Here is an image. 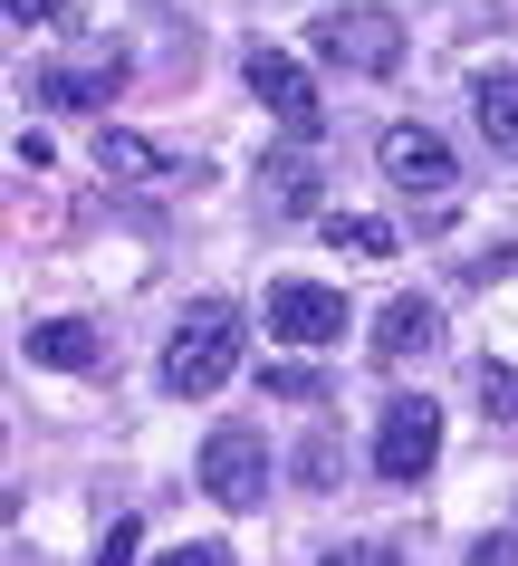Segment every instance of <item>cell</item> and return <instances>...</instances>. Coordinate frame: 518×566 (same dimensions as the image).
Segmentation results:
<instances>
[{
	"mask_svg": "<svg viewBox=\"0 0 518 566\" xmlns=\"http://www.w3.org/2000/svg\"><path fill=\"white\" fill-rule=\"evenodd\" d=\"M260 182H269V192H278L288 211H317V164H307V145L269 154V164H260Z\"/></svg>",
	"mask_w": 518,
	"mask_h": 566,
	"instance_id": "13",
	"label": "cell"
},
{
	"mask_svg": "<svg viewBox=\"0 0 518 566\" xmlns=\"http://www.w3.org/2000/svg\"><path fill=\"white\" fill-rule=\"evenodd\" d=\"M471 566H518V528H499V537H480V547H471Z\"/></svg>",
	"mask_w": 518,
	"mask_h": 566,
	"instance_id": "20",
	"label": "cell"
},
{
	"mask_svg": "<svg viewBox=\"0 0 518 566\" xmlns=\"http://www.w3.org/2000/svg\"><path fill=\"white\" fill-rule=\"evenodd\" d=\"M432 461H442V403H432V394L384 403V422H374V471L394 480V490H413Z\"/></svg>",
	"mask_w": 518,
	"mask_h": 566,
	"instance_id": "4",
	"label": "cell"
},
{
	"mask_svg": "<svg viewBox=\"0 0 518 566\" xmlns=\"http://www.w3.org/2000/svg\"><path fill=\"white\" fill-rule=\"evenodd\" d=\"M336 471H346L336 432H307V451H298V480H307V490H336Z\"/></svg>",
	"mask_w": 518,
	"mask_h": 566,
	"instance_id": "16",
	"label": "cell"
},
{
	"mask_svg": "<svg viewBox=\"0 0 518 566\" xmlns=\"http://www.w3.org/2000/svg\"><path fill=\"white\" fill-rule=\"evenodd\" d=\"M269 336L278 346H336L346 336V298L327 279H278L269 289Z\"/></svg>",
	"mask_w": 518,
	"mask_h": 566,
	"instance_id": "7",
	"label": "cell"
},
{
	"mask_svg": "<svg viewBox=\"0 0 518 566\" xmlns=\"http://www.w3.org/2000/svg\"><path fill=\"white\" fill-rule=\"evenodd\" d=\"M49 20H67V0H10V30H49Z\"/></svg>",
	"mask_w": 518,
	"mask_h": 566,
	"instance_id": "19",
	"label": "cell"
},
{
	"mask_svg": "<svg viewBox=\"0 0 518 566\" xmlns=\"http://www.w3.org/2000/svg\"><path fill=\"white\" fill-rule=\"evenodd\" d=\"M480 413L489 422H518V365H480Z\"/></svg>",
	"mask_w": 518,
	"mask_h": 566,
	"instance_id": "17",
	"label": "cell"
},
{
	"mask_svg": "<svg viewBox=\"0 0 518 566\" xmlns=\"http://www.w3.org/2000/svg\"><path fill=\"white\" fill-rule=\"evenodd\" d=\"M116 87H125V49H106V39H96L87 59L39 67V77H30V96H39V106H106Z\"/></svg>",
	"mask_w": 518,
	"mask_h": 566,
	"instance_id": "8",
	"label": "cell"
},
{
	"mask_svg": "<svg viewBox=\"0 0 518 566\" xmlns=\"http://www.w3.org/2000/svg\"><path fill=\"white\" fill-rule=\"evenodd\" d=\"M317 59H336V67H356V77H394L403 67V20L394 10H327L317 20Z\"/></svg>",
	"mask_w": 518,
	"mask_h": 566,
	"instance_id": "3",
	"label": "cell"
},
{
	"mask_svg": "<svg viewBox=\"0 0 518 566\" xmlns=\"http://www.w3.org/2000/svg\"><path fill=\"white\" fill-rule=\"evenodd\" d=\"M96 174H116V182H154V174H173V154L145 145V135H125V125H96Z\"/></svg>",
	"mask_w": 518,
	"mask_h": 566,
	"instance_id": "12",
	"label": "cell"
},
{
	"mask_svg": "<svg viewBox=\"0 0 518 566\" xmlns=\"http://www.w3.org/2000/svg\"><path fill=\"white\" fill-rule=\"evenodd\" d=\"M135 547H145V528H135V518H116V528H106V547H96V566H135Z\"/></svg>",
	"mask_w": 518,
	"mask_h": 566,
	"instance_id": "18",
	"label": "cell"
},
{
	"mask_svg": "<svg viewBox=\"0 0 518 566\" xmlns=\"http://www.w3.org/2000/svg\"><path fill=\"white\" fill-rule=\"evenodd\" d=\"M269 442H260V432H250V422H221L212 442H202V490H212L221 509H260L269 500Z\"/></svg>",
	"mask_w": 518,
	"mask_h": 566,
	"instance_id": "6",
	"label": "cell"
},
{
	"mask_svg": "<svg viewBox=\"0 0 518 566\" xmlns=\"http://www.w3.org/2000/svg\"><path fill=\"white\" fill-rule=\"evenodd\" d=\"M241 77H250V96L278 116V135H288V145H317V135H327V96H317V77H307L288 49H250Z\"/></svg>",
	"mask_w": 518,
	"mask_h": 566,
	"instance_id": "2",
	"label": "cell"
},
{
	"mask_svg": "<svg viewBox=\"0 0 518 566\" xmlns=\"http://www.w3.org/2000/svg\"><path fill=\"white\" fill-rule=\"evenodd\" d=\"M317 566H366V547H327V557H317Z\"/></svg>",
	"mask_w": 518,
	"mask_h": 566,
	"instance_id": "22",
	"label": "cell"
},
{
	"mask_svg": "<svg viewBox=\"0 0 518 566\" xmlns=\"http://www.w3.org/2000/svg\"><path fill=\"white\" fill-rule=\"evenodd\" d=\"M327 240L346 250V260H394V231L366 221V211H327Z\"/></svg>",
	"mask_w": 518,
	"mask_h": 566,
	"instance_id": "14",
	"label": "cell"
},
{
	"mask_svg": "<svg viewBox=\"0 0 518 566\" xmlns=\"http://www.w3.org/2000/svg\"><path fill=\"white\" fill-rule=\"evenodd\" d=\"M471 116H480L489 154L518 164V67H480V77H471Z\"/></svg>",
	"mask_w": 518,
	"mask_h": 566,
	"instance_id": "10",
	"label": "cell"
},
{
	"mask_svg": "<svg viewBox=\"0 0 518 566\" xmlns=\"http://www.w3.org/2000/svg\"><path fill=\"white\" fill-rule=\"evenodd\" d=\"M442 346V307L432 298H394L384 317H374V365H413Z\"/></svg>",
	"mask_w": 518,
	"mask_h": 566,
	"instance_id": "9",
	"label": "cell"
},
{
	"mask_svg": "<svg viewBox=\"0 0 518 566\" xmlns=\"http://www.w3.org/2000/svg\"><path fill=\"white\" fill-rule=\"evenodd\" d=\"M163 566H231V547H212V537H192V547H173Z\"/></svg>",
	"mask_w": 518,
	"mask_h": 566,
	"instance_id": "21",
	"label": "cell"
},
{
	"mask_svg": "<svg viewBox=\"0 0 518 566\" xmlns=\"http://www.w3.org/2000/svg\"><path fill=\"white\" fill-rule=\"evenodd\" d=\"M260 394H278V403H327V375H307V365H260Z\"/></svg>",
	"mask_w": 518,
	"mask_h": 566,
	"instance_id": "15",
	"label": "cell"
},
{
	"mask_svg": "<svg viewBox=\"0 0 518 566\" xmlns=\"http://www.w3.org/2000/svg\"><path fill=\"white\" fill-rule=\"evenodd\" d=\"M20 346H30V365H59V375H87L96 365V327L87 317H39Z\"/></svg>",
	"mask_w": 518,
	"mask_h": 566,
	"instance_id": "11",
	"label": "cell"
},
{
	"mask_svg": "<svg viewBox=\"0 0 518 566\" xmlns=\"http://www.w3.org/2000/svg\"><path fill=\"white\" fill-rule=\"evenodd\" d=\"M231 365H241V307L231 298H192L183 327H173V346H163V385L202 403V394L231 385Z\"/></svg>",
	"mask_w": 518,
	"mask_h": 566,
	"instance_id": "1",
	"label": "cell"
},
{
	"mask_svg": "<svg viewBox=\"0 0 518 566\" xmlns=\"http://www.w3.org/2000/svg\"><path fill=\"white\" fill-rule=\"evenodd\" d=\"M384 182H394L403 202H423V211H442L452 202V182H461V164H452V145L432 135V125H384Z\"/></svg>",
	"mask_w": 518,
	"mask_h": 566,
	"instance_id": "5",
	"label": "cell"
}]
</instances>
